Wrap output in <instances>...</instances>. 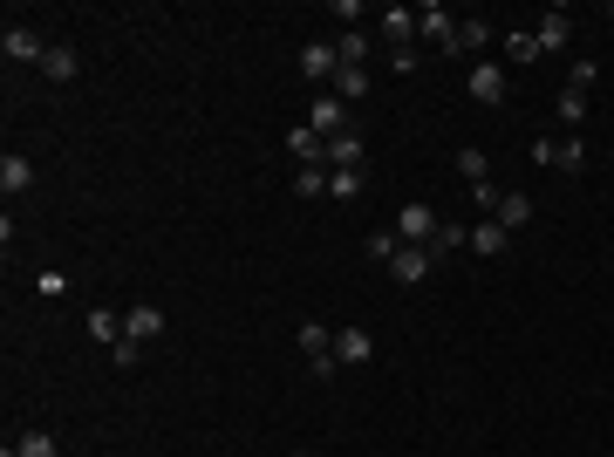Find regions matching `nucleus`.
Wrapping results in <instances>:
<instances>
[{
    "label": "nucleus",
    "instance_id": "a211bd4d",
    "mask_svg": "<svg viewBox=\"0 0 614 457\" xmlns=\"http://www.w3.org/2000/svg\"><path fill=\"white\" fill-rule=\"evenodd\" d=\"M287 151L301 157V164H328V137H321V130H307V123H301V130H287Z\"/></svg>",
    "mask_w": 614,
    "mask_h": 457
},
{
    "label": "nucleus",
    "instance_id": "a878e982",
    "mask_svg": "<svg viewBox=\"0 0 614 457\" xmlns=\"http://www.w3.org/2000/svg\"><path fill=\"white\" fill-rule=\"evenodd\" d=\"M328 198H335V205H355V198H362V171H328Z\"/></svg>",
    "mask_w": 614,
    "mask_h": 457
},
{
    "label": "nucleus",
    "instance_id": "39448f33",
    "mask_svg": "<svg viewBox=\"0 0 614 457\" xmlns=\"http://www.w3.org/2000/svg\"><path fill=\"white\" fill-rule=\"evenodd\" d=\"M464 89H471V103L499 110V103H505V69H499V62H471V76H464Z\"/></svg>",
    "mask_w": 614,
    "mask_h": 457
},
{
    "label": "nucleus",
    "instance_id": "f03ea898",
    "mask_svg": "<svg viewBox=\"0 0 614 457\" xmlns=\"http://www.w3.org/2000/svg\"><path fill=\"white\" fill-rule=\"evenodd\" d=\"M417 35L437 48V55H458V28H451V7H437V0H423L417 7Z\"/></svg>",
    "mask_w": 614,
    "mask_h": 457
},
{
    "label": "nucleus",
    "instance_id": "b1692460",
    "mask_svg": "<svg viewBox=\"0 0 614 457\" xmlns=\"http://www.w3.org/2000/svg\"><path fill=\"white\" fill-rule=\"evenodd\" d=\"M594 82H601V62H594V55H580L574 69H567V89H574V96H594Z\"/></svg>",
    "mask_w": 614,
    "mask_h": 457
},
{
    "label": "nucleus",
    "instance_id": "f257e3e1",
    "mask_svg": "<svg viewBox=\"0 0 614 457\" xmlns=\"http://www.w3.org/2000/svg\"><path fill=\"white\" fill-rule=\"evenodd\" d=\"M294 342H301L307 369H314L321 382L335 376V328H321V321H301V335H294Z\"/></svg>",
    "mask_w": 614,
    "mask_h": 457
},
{
    "label": "nucleus",
    "instance_id": "c85d7f7f",
    "mask_svg": "<svg viewBox=\"0 0 614 457\" xmlns=\"http://www.w3.org/2000/svg\"><path fill=\"white\" fill-rule=\"evenodd\" d=\"M485 41H492V21H464L458 28V55H478Z\"/></svg>",
    "mask_w": 614,
    "mask_h": 457
},
{
    "label": "nucleus",
    "instance_id": "423d86ee",
    "mask_svg": "<svg viewBox=\"0 0 614 457\" xmlns=\"http://www.w3.org/2000/svg\"><path fill=\"white\" fill-rule=\"evenodd\" d=\"M123 335H130L137 348H144V342H157V335H164V307H157V301L123 307Z\"/></svg>",
    "mask_w": 614,
    "mask_h": 457
},
{
    "label": "nucleus",
    "instance_id": "c756f323",
    "mask_svg": "<svg viewBox=\"0 0 614 457\" xmlns=\"http://www.w3.org/2000/svg\"><path fill=\"white\" fill-rule=\"evenodd\" d=\"M14 457H62V451H55V437H48V430H28V437L14 444Z\"/></svg>",
    "mask_w": 614,
    "mask_h": 457
},
{
    "label": "nucleus",
    "instance_id": "1a4fd4ad",
    "mask_svg": "<svg viewBox=\"0 0 614 457\" xmlns=\"http://www.w3.org/2000/svg\"><path fill=\"white\" fill-rule=\"evenodd\" d=\"M307 130H321V137H342V130H348L342 96H335V89H321V96H314V110H307Z\"/></svg>",
    "mask_w": 614,
    "mask_h": 457
},
{
    "label": "nucleus",
    "instance_id": "0eeeda50",
    "mask_svg": "<svg viewBox=\"0 0 614 457\" xmlns=\"http://www.w3.org/2000/svg\"><path fill=\"white\" fill-rule=\"evenodd\" d=\"M533 41H539V55L567 48V41H574V14H567V7H546V14H539V28H533Z\"/></svg>",
    "mask_w": 614,
    "mask_h": 457
},
{
    "label": "nucleus",
    "instance_id": "5701e85b",
    "mask_svg": "<svg viewBox=\"0 0 614 457\" xmlns=\"http://www.w3.org/2000/svg\"><path fill=\"white\" fill-rule=\"evenodd\" d=\"M294 198H328V164H301L294 171Z\"/></svg>",
    "mask_w": 614,
    "mask_h": 457
},
{
    "label": "nucleus",
    "instance_id": "ddd939ff",
    "mask_svg": "<svg viewBox=\"0 0 614 457\" xmlns=\"http://www.w3.org/2000/svg\"><path fill=\"white\" fill-rule=\"evenodd\" d=\"M362 137L355 130H342V137H328V171H362Z\"/></svg>",
    "mask_w": 614,
    "mask_h": 457
},
{
    "label": "nucleus",
    "instance_id": "393cba45",
    "mask_svg": "<svg viewBox=\"0 0 614 457\" xmlns=\"http://www.w3.org/2000/svg\"><path fill=\"white\" fill-rule=\"evenodd\" d=\"M335 96H342V103H362V96H369V69H335Z\"/></svg>",
    "mask_w": 614,
    "mask_h": 457
},
{
    "label": "nucleus",
    "instance_id": "4be33fe9",
    "mask_svg": "<svg viewBox=\"0 0 614 457\" xmlns=\"http://www.w3.org/2000/svg\"><path fill=\"white\" fill-rule=\"evenodd\" d=\"M458 178H464V185H471V191H478V185H485V178H492V157L478 151V144H464V151H458Z\"/></svg>",
    "mask_w": 614,
    "mask_h": 457
},
{
    "label": "nucleus",
    "instance_id": "7ed1b4c3",
    "mask_svg": "<svg viewBox=\"0 0 614 457\" xmlns=\"http://www.w3.org/2000/svg\"><path fill=\"white\" fill-rule=\"evenodd\" d=\"M0 55H7L14 69H41V55H48V41H41L35 28H21V21H14V28L0 35Z\"/></svg>",
    "mask_w": 614,
    "mask_h": 457
},
{
    "label": "nucleus",
    "instance_id": "20e7f679",
    "mask_svg": "<svg viewBox=\"0 0 614 457\" xmlns=\"http://www.w3.org/2000/svg\"><path fill=\"white\" fill-rule=\"evenodd\" d=\"M335 69H342L335 41H307V48H301V76L314 82V89H335Z\"/></svg>",
    "mask_w": 614,
    "mask_h": 457
},
{
    "label": "nucleus",
    "instance_id": "2eb2a0df",
    "mask_svg": "<svg viewBox=\"0 0 614 457\" xmlns=\"http://www.w3.org/2000/svg\"><path fill=\"white\" fill-rule=\"evenodd\" d=\"M464 239H471V232L444 219V226H437V232H430V239H423V253H430V267H444V260H451V253H458V246H464Z\"/></svg>",
    "mask_w": 614,
    "mask_h": 457
},
{
    "label": "nucleus",
    "instance_id": "bb28decb",
    "mask_svg": "<svg viewBox=\"0 0 614 457\" xmlns=\"http://www.w3.org/2000/svg\"><path fill=\"white\" fill-rule=\"evenodd\" d=\"M335 55H342V69H362V55H369V35H362V28H348V35L335 41Z\"/></svg>",
    "mask_w": 614,
    "mask_h": 457
},
{
    "label": "nucleus",
    "instance_id": "4468645a",
    "mask_svg": "<svg viewBox=\"0 0 614 457\" xmlns=\"http://www.w3.org/2000/svg\"><path fill=\"white\" fill-rule=\"evenodd\" d=\"M76 48H69V41H48V55H41V76L48 82H76Z\"/></svg>",
    "mask_w": 614,
    "mask_h": 457
},
{
    "label": "nucleus",
    "instance_id": "473e14b6",
    "mask_svg": "<svg viewBox=\"0 0 614 457\" xmlns=\"http://www.w3.org/2000/svg\"><path fill=\"white\" fill-rule=\"evenodd\" d=\"M137 355H144V348L130 342V335H123V342H116V348H110V362H116V369H137Z\"/></svg>",
    "mask_w": 614,
    "mask_h": 457
},
{
    "label": "nucleus",
    "instance_id": "6ab92c4d",
    "mask_svg": "<svg viewBox=\"0 0 614 457\" xmlns=\"http://www.w3.org/2000/svg\"><path fill=\"white\" fill-rule=\"evenodd\" d=\"M389 273H396L403 287H417L423 273H430V253H423V246H396V260H389Z\"/></svg>",
    "mask_w": 614,
    "mask_h": 457
},
{
    "label": "nucleus",
    "instance_id": "6e6552de",
    "mask_svg": "<svg viewBox=\"0 0 614 457\" xmlns=\"http://www.w3.org/2000/svg\"><path fill=\"white\" fill-rule=\"evenodd\" d=\"M437 226H444V219H437L430 205H403V212H396V239H403V246H423Z\"/></svg>",
    "mask_w": 614,
    "mask_h": 457
},
{
    "label": "nucleus",
    "instance_id": "f8f14e48",
    "mask_svg": "<svg viewBox=\"0 0 614 457\" xmlns=\"http://www.w3.org/2000/svg\"><path fill=\"white\" fill-rule=\"evenodd\" d=\"M485 219H499L505 232H519L526 219H533V198H526V191H505V198H492V212H485Z\"/></svg>",
    "mask_w": 614,
    "mask_h": 457
},
{
    "label": "nucleus",
    "instance_id": "f704fd0d",
    "mask_svg": "<svg viewBox=\"0 0 614 457\" xmlns=\"http://www.w3.org/2000/svg\"><path fill=\"white\" fill-rule=\"evenodd\" d=\"M294 457H314V451H294Z\"/></svg>",
    "mask_w": 614,
    "mask_h": 457
},
{
    "label": "nucleus",
    "instance_id": "412c9836",
    "mask_svg": "<svg viewBox=\"0 0 614 457\" xmlns=\"http://www.w3.org/2000/svg\"><path fill=\"white\" fill-rule=\"evenodd\" d=\"M335 355H342V362H369V355H376V335H369V328H342V335H335Z\"/></svg>",
    "mask_w": 614,
    "mask_h": 457
},
{
    "label": "nucleus",
    "instance_id": "7c9ffc66",
    "mask_svg": "<svg viewBox=\"0 0 614 457\" xmlns=\"http://www.w3.org/2000/svg\"><path fill=\"white\" fill-rule=\"evenodd\" d=\"M396 246H403V239H396V226H389V232H369V260H383V267H389V260H396Z\"/></svg>",
    "mask_w": 614,
    "mask_h": 457
},
{
    "label": "nucleus",
    "instance_id": "cd10ccee",
    "mask_svg": "<svg viewBox=\"0 0 614 457\" xmlns=\"http://www.w3.org/2000/svg\"><path fill=\"white\" fill-rule=\"evenodd\" d=\"M553 116H560L567 130H580V123H587V96H574V89H560V103H553Z\"/></svg>",
    "mask_w": 614,
    "mask_h": 457
},
{
    "label": "nucleus",
    "instance_id": "9b49d317",
    "mask_svg": "<svg viewBox=\"0 0 614 457\" xmlns=\"http://www.w3.org/2000/svg\"><path fill=\"white\" fill-rule=\"evenodd\" d=\"M533 157H539V164H560V171H580V164H587V144H580V137H567V144L539 137V144H533Z\"/></svg>",
    "mask_w": 614,
    "mask_h": 457
},
{
    "label": "nucleus",
    "instance_id": "dca6fc26",
    "mask_svg": "<svg viewBox=\"0 0 614 457\" xmlns=\"http://www.w3.org/2000/svg\"><path fill=\"white\" fill-rule=\"evenodd\" d=\"M82 328H89V342H103V348L123 342V314H116V307H89V321H82Z\"/></svg>",
    "mask_w": 614,
    "mask_h": 457
},
{
    "label": "nucleus",
    "instance_id": "2f4dec72",
    "mask_svg": "<svg viewBox=\"0 0 614 457\" xmlns=\"http://www.w3.org/2000/svg\"><path fill=\"white\" fill-rule=\"evenodd\" d=\"M505 55L526 69V62H539V41H533V35H505Z\"/></svg>",
    "mask_w": 614,
    "mask_h": 457
},
{
    "label": "nucleus",
    "instance_id": "72a5a7b5",
    "mask_svg": "<svg viewBox=\"0 0 614 457\" xmlns=\"http://www.w3.org/2000/svg\"><path fill=\"white\" fill-rule=\"evenodd\" d=\"M608 21H614V0H608Z\"/></svg>",
    "mask_w": 614,
    "mask_h": 457
},
{
    "label": "nucleus",
    "instance_id": "aec40b11",
    "mask_svg": "<svg viewBox=\"0 0 614 457\" xmlns=\"http://www.w3.org/2000/svg\"><path fill=\"white\" fill-rule=\"evenodd\" d=\"M28 185H35V164H28L21 151H7V157H0V191L14 198V191H28Z\"/></svg>",
    "mask_w": 614,
    "mask_h": 457
},
{
    "label": "nucleus",
    "instance_id": "9d476101",
    "mask_svg": "<svg viewBox=\"0 0 614 457\" xmlns=\"http://www.w3.org/2000/svg\"><path fill=\"white\" fill-rule=\"evenodd\" d=\"M376 21H383V41H389V55H396V48H410V41H417V7H383V14H376Z\"/></svg>",
    "mask_w": 614,
    "mask_h": 457
},
{
    "label": "nucleus",
    "instance_id": "f3484780",
    "mask_svg": "<svg viewBox=\"0 0 614 457\" xmlns=\"http://www.w3.org/2000/svg\"><path fill=\"white\" fill-rule=\"evenodd\" d=\"M464 246H471V253H485V260H499V253H505V246H512V239H505V226H499V219H478Z\"/></svg>",
    "mask_w": 614,
    "mask_h": 457
}]
</instances>
